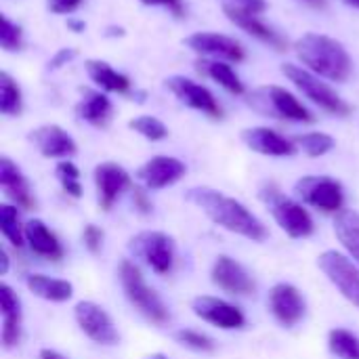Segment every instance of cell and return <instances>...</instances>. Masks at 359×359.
<instances>
[{"label": "cell", "instance_id": "obj_1", "mask_svg": "<svg viewBox=\"0 0 359 359\" xmlns=\"http://www.w3.org/2000/svg\"><path fill=\"white\" fill-rule=\"evenodd\" d=\"M187 202L196 204L206 212L217 225L225 227L227 231H233L238 236H244L252 242H263L267 238L265 225L238 200L210 189V187H194L187 191Z\"/></svg>", "mask_w": 359, "mask_h": 359}, {"label": "cell", "instance_id": "obj_2", "mask_svg": "<svg viewBox=\"0 0 359 359\" xmlns=\"http://www.w3.org/2000/svg\"><path fill=\"white\" fill-rule=\"evenodd\" d=\"M294 50L299 59L307 65L309 72L334 80L345 82L351 76L353 63L345 46L324 34H305L294 42Z\"/></svg>", "mask_w": 359, "mask_h": 359}, {"label": "cell", "instance_id": "obj_3", "mask_svg": "<svg viewBox=\"0 0 359 359\" xmlns=\"http://www.w3.org/2000/svg\"><path fill=\"white\" fill-rule=\"evenodd\" d=\"M248 103L257 111L271 116V118H282V120H292V122H313V114L292 93H288L282 86L257 88L248 97Z\"/></svg>", "mask_w": 359, "mask_h": 359}, {"label": "cell", "instance_id": "obj_4", "mask_svg": "<svg viewBox=\"0 0 359 359\" xmlns=\"http://www.w3.org/2000/svg\"><path fill=\"white\" fill-rule=\"evenodd\" d=\"M261 198L271 208L273 219L290 238H307L313 233V219L311 215L294 200L280 194L276 185H265L261 189Z\"/></svg>", "mask_w": 359, "mask_h": 359}, {"label": "cell", "instance_id": "obj_5", "mask_svg": "<svg viewBox=\"0 0 359 359\" xmlns=\"http://www.w3.org/2000/svg\"><path fill=\"white\" fill-rule=\"evenodd\" d=\"M120 282L122 288L128 297V301L151 322L156 324H164L168 322V311L164 307V303L160 301V297L156 294L154 288H149L139 271V267L130 261H122L120 265Z\"/></svg>", "mask_w": 359, "mask_h": 359}, {"label": "cell", "instance_id": "obj_6", "mask_svg": "<svg viewBox=\"0 0 359 359\" xmlns=\"http://www.w3.org/2000/svg\"><path fill=\"white\" fill-rule=\"evenodd\" d=\"M282 72L305 97H309L322 109H326L330 114H337V116H347L351 111V107L326 82H322L313 72H309L305 67H299L294 63H284Z\"/></svg>", "mask_w": 359, "mask_h": 359}, {"label": "cell", "instance_id": "obj_7", "mask_svg": "<svg viewBox=\"0 0 359 359\" xmlns=\"http://www.w3.org/2000/svg\"><path fill=\"white\" fill-rule=\"evenodd\" d=\"M133 257L143 259L156 273H168L175 265V242L162 231H141L128 242Z\"/></svg>", "mask_w": 359, "mask_h": 359}, {"label": "cell", "instance_id": "obj_8", "mask_svg": "<svg viewBox=\"0 0 359 359\" xmlns=\"http://www.w3.org/2000/svg\"><path fill=\"white\" fill-rule=\"evenodd\" d=\"M294 191L299 194V198H303V202H307L324 212H341L343 210L345 194H343V185L337 179L303 177L297 181Z\"/></svg>", "mask_w": 359, "mask_h": 359}, {"label": "cell", "instance_id": "obj_9", "mask_svg": "<svg viewBox=\"0 0 359 359\" xmlns=\"http://www.w3.org/2000/svg\"><path fill=\"white\" fill-rule=\"evenodd\" d=\"M320 269L326 273V278L341 290V294L351 301L355 307H359V271L358 267L343 257L337 250H326L320 261H318Z\"/></svg>", "mask_w": 359, "mask_h": 359}, {"label": "cell", "instance_id": "obj_10", "mask_svg": "<svg viewBox=\"0 0 359 359\" xmlns=\"http://www.w3.org/2000/svg\"><path fill=\"white\" fill-rule=\"evenodd\" d=\"M74 316H76L80 330L90 341H95L99 345H116L118 343V330L114 328V322L105 313L103 307H99L90 301H82L76 305Z\"/></svg>", "mask_w": 359, "mask_h": 359}, {"label": "cell", "instance_id": "obj_11", "mask_svg": "<svg viewBox=\"0 0 359 359\" xmlns=\"http://www.w3.org/2000/svg\"><path fill=\"white\" fill-rule=\"evenodd\" d=\"M166 86L187 107L204 111L210 118H221L223 116L221 105L217 103V99L212 97V93L206 86H202V84H198V82H194V80H189L185 76H170V78H166Z\"/></svg>", "mask_w": 359, "mask_h": 359}, {"label": "cell", "instance_id": "obj_12", "mask_svg": "<svg viewBox=\"0 0 359 359\" xmlns=\"http://www.w3.org/2000/svg\"><path fill=\"white\" fill-rule=\"evenodd\" d=\"M191 309L198 318H202L204 322L215 324L223 330H236V328H242L246 324L244 313L223 299L198 297V299H194Z\"/></svg>", "mask_w": 359, "mask_h": 359}, {"label": "cell", "instance_id": "obj_13", "mask_svg": "<svg viewBox=\"0 0 359 359\" xmlns=\"http://www.w3.org/2000/svg\"><path fill=\"white\" fill-rule=\"evenodd\" d=\"M185 175V164L170 156H156L147 160L139 170L137 177L147 189H164L175 185Z\"/></svg>", "mask_w": 359, "mask_h": 359}, {"label": "cell", "instance_id": "obj_14", "mask_svg": "<svg viewBox=\"0 0 359 359\" xmlns=\"http://www.w3.org/2000/svg\"><path fill=\"white\" fill-rule=\"evenodd\" d=\"M185 44L200 55H210V57H223L227 61H242L244 59V48L240 42H236L229 36L223 34H212V32H196L185 38Z\"/></svg>", "mask_w": 359, "mask_h": 359}, {"label": "cell", "instance_id": "obj_15", "mask_svg": "<svg viewBox=\"0 0 359 359\" xmlns=\"http://www.w3.org/2000/svg\"><path fill=\"white\" fill-rule=\"evenodd\" d=\"M269 309L284 326H294L305 316V299L290 284H278L269 292Z\"/></svg>", "mask_w": 359, "mask_h": 359}, {"label": "cell", "instance_id": "obj_16", "mask_svg": "<svg viewBox=\"0 0 359 359\" xmlns=\"http://www.w3.org/2000/svg\"><path fill=\"white\" fill-rule=\"evenodd\" d=\"M29 141L38 147L44 158H69L74 156L76 141L57 124H44L29 133Z\"/></svg>", "mask_w": 359, "mask_h": 359}, {"label": "cell", "instance_id": "obj_17", "mask_svg": "<svg viewBox=\"0 0 359 359\" xmlns=\"http://www.w3.org/2000/svg\"><path fill=\"white\" fill-rule=\"evenodd\" d=\"M242 141L257 154L263 156H276V158H286V156H294L297 154V145L294 141L282 137L280 133L271 130V128H246L242 130Z\"/></svg>", "mask_w": 359, "mask_h": 359}, {"label": "cell", "instance_id": "obj_18", "mask_svg": "<svg viewBox=\"0 0 359 359\" xmlns=\"http://www.w3.org/2000/svg\"><path fill=\"white\" fill-rule=\"evenodd\" d=\"M95 183H97L101 208L109 210L114 206V202L118 200V196L130 185V177L122 166L105 162L95 168Z\"/></svg>", "mask_w": 359, "mask_h": 359}, {"label": "cell", "instance_id": "obj_19", "mask_svg": "<svg viewBox=\"0 0 359 359\" xmlns=\"http://www.w3.org/2000/svg\"><path fill=\"white\" fill-rule=\"evenodd\" d=\"M212 282L233 294H248L255 290V282L246 273V269L233 261L231 257H219L212 267Z\"/></svg>", "mask_w": 359, "mask_h": 359}, {"label": "cell", "instance_id": "obj_20", "mask_svg": "<svg viewBox=\"0 0 359 359\" xmlns=\"http://www.w3.org/2000/svg\"><path fill=\"white\" fill-rule=\"evenodd\" d=\"M0 313H2V343L6 349L15 347L21 339V303L11 286H0Z\"/></svg>", "mask_w": 359, "mask_h": 359}, {"label": "cell", "instance_id": "obj_21", "mask_svg": "<svg viewBox=\"0 0 359 359\" xmlns=\"http://www.w3.org/2000/svg\"><path fill=\"white\" fill-rule=\"evenodd\" d=\"M0 187L13 202H17V206L34 208V198L29 194V185H27L25 177L21 175V170L8 158H0Z\"/></svg>", "mask_w": 359, "mask_h": 359}, {"label": "cell", "instance_id": "obj_22", "mask_svg": "<svg viewBox=\"0 0 359 359\" xmlns=\"http://www.w3.org/2000/svg\"><path fill=\"white\" fill-rule=\"evenodd\" d=\"M25 242L36 255L46 257L50 261H59L63 257V246L40 219H32L25 223Z\"/></svg>", "mask_w": 359, "mask_h": 359}, {"label": "cell", "instance_id": "obj_23", "mask_svg": "<svg viewBox=\"0 0 359 359\" xmlns=\"http://www.w3.org/2000/svg\"><path fill=\"white\" fill-rule=\"evenodd\" d=\"M76 114L93 126H105L111 116V103L103 93L82 88V99L76 105Z\"/></svg>", "mask_w": 359, "mask_h": 359}, {"label": "cell", "instance_id": "obj_24", "mask_svg": "<svg viewBox=\"0 0 359 359\" xmlns=\"http://www.w3.org/2000/svg\"><path fill=\"white\" fill-rule=\"evenodd\" d=\"M25 286L36 297H40L44 301H53V303H65L74 294V288H72L69 282L46 278V276H38V273L36 276H27L25 278Z\"/></svg>", "mask_w": 359, "mask_h": 359}, {"label": "cell", "instance_id": "obj_25", "mask_svg": "<svg viewBox=\"0 0 359 359\" xmlns=\"http://www.w3.org/2000/svg\"><path fill=\"white\" fill-rule=\"evenodd\" d=\"M84 67H86V74L90 76V80L95 84H99L101 88L111 90V93H128L130 80L124 74L116 72L109 63L99 61V59H88Z\"/></svg>", "mask_w": 359, "mask_h": 359}, {"label": "cell", "instance_id": "obj_26", "mask_svg": "<svg viewBox=\"0 0 359 359\" xmlns=\"http://www.w3.org/2000/svg\"><path fill=\"white\" fill-rule=\"evenodd\" d=\"M198 72H202L204 76L212 78L215 82H219L225 90H229L231 95H244V84L240 80V76L231 69V65L223 63V61H210V59H200L196 63Z\"/></svg>", "mask_w": 359, "mask_h": 359}, {"label": "cell", "instance_id": "obj_27", "mask_svg": "<svg viewBox=\"0 0 359 359\" xmlns=\"http://www.w3.org/2000/svg\"><path fill=\"white\" fill-rule=\"evenodd\" d=\"M334 231L341 244L351 252V257L359 263V212L341 210L334 221Z\"/></svg>", "mask_w": 359, "mask_h": 359}, {"label": "cell", "instance_id": "obj_28", "mask_svg": "<svg viewBox=\"0 0 359 359\" xmlns=\"http://www.w3.org/2000/svg\"><path fill=\"white\" fill-rule=\"evenodd\" d=\"M227 17H229V21H233L238 27H242V29L248 32L250 36H255V38H259V40L271 44L273 48H278V50H284V48H286L284 38H280L271 27H267L257 15H236V13H231V15H227Z\"/></svg>", "mask_w": 359, "mask_h": 359}, {"label": "cell", "instance_id": "obj_29", "mask_svg": "<svg viewBox=\"0 0 359 359\" xmlns=\"http://www.w3.org/2000/svg\"><path fill=\"white\" fill-rule=\"evenodd\" d=\"M0 229H2V236L13 246L21 248L25 244V225H21L19 212L15 206H8V204L0 206Z\"/></svg>", "mask_w": 359, "mask_h": 359}, {"label": "cell", "instance_id": "obj_30", "mask_svg": "<svg viewBox=\"0 0 359 359\" xmlns=\"http://www.w3.org/2000/svg\"><path fill=\"white\" fill-rule=\"evenodd\" d=\"M328 347L330 351L341 359H359V339L347 330H332L328 334Z\"/></svg>", "mask_w": 359, "mask_h": 359}, {"label": "cell", "instance_id": "obj_31", "mask_svg": "<svg viewBox=\"0 0 359 359\" xmlns=\"http://www.w3.org/2000/svg\"><path fill=\"white\" fill-rule=\"evenodd\" d=\"M294 145L311 158H320L334 149V139L326 133H305L294 137Z\"/></svg>", "mask_w": 359, "mask_h": 359}, {"label": "cell", "instance_id": "obj_32", "mask_svg": "<svg viewBox=\"0 0 359 359\" xmlns=\"http://www.w3.org/2000/svg\"><path fill=\"white\" fill-rule=\"evenodd\" d=\"M0 111L6 116H17L21 111V90L6 72L0 74Z\"/></svg>", "mask_w": 359, "mask_h": 359}, {"label": "cell", "instance_id": "obj_33", "mask_svg": "<svg viewBox=\"0 0 359 359\" xmlns=\"http://www.w3.org/2000/svg\"><path fill=\"white\" fill-rule=\"evenodd\" d=\"M128 128H133L135 133H139L149 141H162L168 137V128L164 126V122H160L154 116H139L128 122Z\"/></svg>", "mask_w": 359, "mask_h": 359}, {"label": "cell", "instance_id": "obj_34", "mask_svg": "<svg viewBox=\"0 0 359 359\" xmlns=\"http://www.w3.org/2000/svg\"><path fill=\"white\" fill-rule=\"evenodd\" d=\"M55 172H57V179L61 181V185H63V189H65L67 196H72V198H80L82 196L80 170L76 168V164H72V162H59L57 168H55Z\"/></svg>", "mask_w": 359, "mask_h": 359}, {"label": "cell", "instance_id": "obj_35", "mask_svg": "<svg viewBox=\"0 0 359 359\" xmlns=\"http://www.w3.org/2000/svg\"><path fill=\"white\" fill-rule=\"evenodd\" d=\"M221 6L225 11V15H261L267 11V2L265 0H221Z\"/></svg>", "mask_w": 359, "mask_h": 359}, {"label": "cell", "instance_id": "obj_36", "mask_svg": "<svg viewBox=\"0 0 359 359\" xmlns=\"http://www.w3.org/2000/svg\"><path fill=\"white\" fill-rule=\"evenodd\" d=\"M0 46L8 53L21 48V29L6 15L0 17Z\"/></svg>", "mask_w": 359, "mask_h": 359}, {"label": "cell", "instance_id": "obj_37", "mask_svg": "<svg viewBox=\"0 0 359 359\" xmlns=\"http://www.w3.org/2000/svg\"><path fill=\"white\" fill-rule=\"evenodd\" d=\"M177 341L181 345L189 347V349H196V351H212L215 349V343L208 337H204V334H200L196 330H179Z\"/></svg>", "mask_w": 359, "mask_h": 359}, {"label": "cell", "instance_id": "obj_38", "mask_svg": "<svg viewBox=\"0 0 359 359\" xmlns=\"http://www.w3.org/2000/svg\"><path fill=\"white\" fill-rule=\"evenodd\" d=\"M82 238H84V246H86L90 252H99L101 242H103V233H101V229H99L97 225H86Z\"/></svg>", "mask_w": 359, "mask_h": 359}, {"label": "cell", "instance_id": "obj_39", "mask_svg": "<svg viewBox=\"0 0 359 359\" xmlns=\"http://www.w3.org/2000/svg\"><path fill=\"white\" fill-rule=\"evenodd\" d=\"M76 55H78L76 48H59V50L55 53V57L48 61V69H59V67L67 65Z\"/></svg>", "mask_w": 359, "mask_h": 359}, {"label": "cell", "instance_id": "obj_40", "mask_svg": "<svg viewBox=\"0 0 359 359\" xmlns=\"http://www.w3.org/2000/svg\"><path fill=\"white\" fill-rule=\"evenodd\" d=\"M82 0H48V8L55 13V15H65V13H72L80 6Z\"/></svg>", "mask_w": 359, "mask_h": 359}, {"label": "cell", "instance_id": "obj_41", "mask_svg": "<svg viewBox=\"0 0 359 359\" xmlns=\"http://www.w3.org/2000/svg\"><path fill=\"white\" fill-rule=\"evenodd\" d=\"M133 202H135V208H137L141 215L151 212V202H149L147 194H145L141 187H135V191H133Z\"/></svg>", "mask_w": 359, "mask_h": 359}, {"label": "cell", "instance_id": "obj_42", "mask_svg": "<svg viewBox=\"0 0 359 359\" xmlns=\"http://www.w3.org/2000/svg\"><path fill=\"white\" fill-rule=\"evenodd\" d=\"M141 2L149 4V6H166L175 15H183V2L181 0H141Z\"/></svg>", "mask_w": 359, "mask_h": 359}, {"label": "cell", "instance_id": "obj_43", "mask_svg": "<svg viewBox=\"0 0 359 359\" xmlns=\"http://www.w3.org/2000/svg\"><path fill=\"white\" fill-rule=\"evenodd\" d=\"M40 359H65L63 355H59L57 351H50V349H42L40 351Z\"/></svg>", "mask_w": 359, "mask_h": 359}, {"label": "cell", "instance_id": "obj_44", "mask_svg": "<svg viewBox=\"0 0 359 359\" xmlns=\"http://www.w3.org/2000/svg\"><path fill=\"white\" fill-rule=\"evenodd\" d=\"M67 25H69L74 32H84V27H86V25H84V21H78V19H69V21H67Z\"/></svg>", "mask_w": 359, "mask_h": 359}, {"label": "cell", "instance_id": "obj_45", "mask_svg": "<svg viewBox=\"0 0 359 359\" xmlns=\"http://www.w3.org/2000/svg\"><path fill=\"white\" fill-rule=\"evenodd\" d=\"M0 261H2V269H0V273L4 276V273L8 271V257H6V252H4V250H0Z\"/></svg>", "mask_w": 359, "mask_h": 359}, {"label": "cell", "instance_id": "obj_46", "mask_svg": "<svg viewBox=\"0 0 359 359\" xmlns=\"http://www.w3.org/2000/svg\"><path fill=\"white\" fill-rule=\"evenodd\" d=\"M107 36H124V29L122 27H109L107 29Z\"/></svg>", "mask_w": 359, "mask_h": 359}, {"label": "cell", "instance_id": "obj_47", "mask_svg": "<svg viewBox=\"0 0 359 359\" xmlns=\"http://www.w3.org/2000/svg\"><path fill=\"white\" fill-rule=\"evenodd\" d=\"M143 359H166L162 353H151V355H147V358H143Z\"/></svg>", "mask_w": 359, "mask_h": 359}, {"label": "cell", "instance_id": "obj_48", "mask_svg": "<svg viewBox=\"0 0 359 359\" xmlns=\"http://www.w3.org/2000/svg\"><path fill=\"white\" fill-rule=\"evenodd\" d=\"M349 6H355V8H359V0H345Z\"/></svg>", "mask_w": 359, "mask_h": 359}, {"label": "cell", "instance_id": "obj_49", "mask_svg": "<svg viewBox=\"0 0 359 359\" xmlns=\"http://www.w3.org/2000/svg\"><path fill=\"white\" fill-rule=\"evenodd\" d=\"M309 2H313V4H322L324 0H309Z\"/></svg>", "mask_w": 359, "mask_h": 359}]
</instances>
